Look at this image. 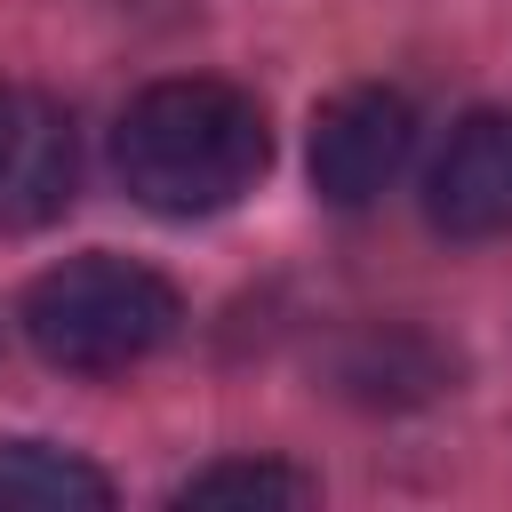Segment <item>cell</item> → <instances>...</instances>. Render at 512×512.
Returning <instances> with one entry per match:
<instances>
[{
    "mask_svg": "<svg viewBox=\"0 0 512 512\" xmlns=\"http://www.w3.org/2000/svg\"><path fill=\"white\" fill-rule=\"evenodd\" d=\"M264 160H272L264 104L232 80H152L112 128V168L128 200L176 224L248 200Z\"/></svg>",
    "mask_w": 512,
    "mask_h": 512,
    "instance_id": "cell-1",
    "label": "cell"
},
{
    "mask_svg": "<svg viewBox=\"0 0 512 512\" xmlns=\"http://www.w3.org/2000/svg\"><path fill=\"white\" fill-rule=\"evenodd\" d=\"M24 344L64 376H120L184 328V296L128 256H72L24 288Z\"/></svg>",
    "mask_w": 512,
    "mask_h": 512,
    "instance_id": "cell-2",
    "label": "cell"
},
{
    "mask_svg": "<svg viewBox=\"0 0 512 512\" xmlns=\"http://www.w3.org/2000/svg\"><path fill=\"white\" fill-rule=\"evenodd\" d=\"M416 152V104L400 88H344L312 120V192L328 208H368L400 184Z\"/></svg>",
    "mask_w": 512,
    "mask_h": 512,
    "instance_id": "cell-3",
    "label": "cell"
},
{
    "mask_svg": "<svg viewBox=\"0 0 512 512\" xmlns=\"http://www.w3.org/2000/svg\"><path fill=\"white\" fill-rule=\"evenodd\" d=\"M80 192V136L48 88L0 80V232H40Z\"/></svg>",
    "mask_w": 512,
    "mask_h": 512,
    "instance_id": "cell-4",
    "label": "cell"
},
{
    "mask_svg": "<svg viewBox=\"0 0 512 512\" xmlns=\"http://www.w3.org/2000/svg\"><path fill=\"white\" fill-rule=\"evenodd\" d=\"M424 216L448 240L512 232V112H464L424 176Z\"/></svg>",
    "mask_w": 512,
    "mask_h": 512,
    "instance_id": "cell-5",
    "label": "cell"
},
{
    "mask_svg": "<svg viewBox=\"0 0 512 512\" xmlns=\"http://www.w3.org/2000/svg\"><path fill=\"white\" fill-rule=\"evenodd\" d=\"M112 480L48 440H0V512H104Z\"/></svg>",
    "mask_w": 512,
    "mask_h": 512,
    "instance_id": "cell-6",
    "label": "cell"
},
{
    "mask_svg": "<svg viewBox=\"0 0 512 512\" xmlns=\"http://www.w3.org/2000/svg\"><path fill=\"white\" fill-rule=\"evenodd\" d=\"M320 496V480L312 472H296V464H208V472H192L184 488H176V504H312Z\"/></svg>",
    "mask_w": 512,
    "mask_h": 512,
    "instance_id": "cell-7",
    "label": "cell"
},
{
    "mask_svg": "<svg viewBox=\"0 0 512 512\" xmlns=\"http://www.w3.org/2000/svg\"><path fill=\"white\" fill-rule=\"evenodd\" d=\"M408 352H424V336H368V344L344 360V384H352L360 400H432V392L448 384V368H440V360L400 368Z\"/></svg>",
    "mask_w": 512,
    "mask_h": 512,
    "instance_id": "cell-8",
    "label": "cell"
}]
</instances>
